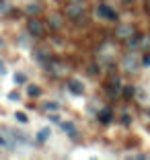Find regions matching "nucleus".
<instances>
[{"mask_svg":"<svg viewBox=\"0 0 150 160\" xmlns=\"http://www.w3.org/2000/svg\"><path fill=\"white\" fill-rule=\"evenodd\" d=\"M2 47H4V39L0 37V49H2Z\"/></svg>","mask_w":150,"mask_h":160,"instance_id":"nucleus-31","label":"nucleus"},{"mask_svg":"<svg viewBox=\"0 0 150 160\" xmlns=\"http://www.w3.org/2000/svg\"><path fill=\"white\" fill-rule=\"evenodd\" d=\"M136 0H122V4H126V6H130V4H134Z\"/></svg>","mask_w":150,"mask_h":160,"instance_id":"nucleus-28","label":"nucleus"},{"mask_svg":"<svg viewBox=\"0 0 150 160\" xmlns=\"http://www.w3.org/2000/svg\"><path fill=\"white\" fill-rule=\"evenodd\" d=\"M14 119H17V121L19 123H29V117H27V113H23V111H19V113H14Z\"/></svg>","mask_w":150,"mask_h":160,"instance_id":"nucleus-20","label":"nucleus"},{"mask_svg":"<svg viewBox=\"0 0 150 160\" xmlns=\"http://www.w3.org/2000/svg\"><path fill=\"white\" fill-rule=\"evenodd\" d=\"M89 74H91V76L101 74V66H97V64H91V66H89Z\"/></svg>","mask_w":150,"mask_h":160,"instance_id":"nucleus-21","label":"nucleus"},{"mask_svg":"<svg viewBox=\"0 0 150 160\" xmlns=\"http://www.w3.org/2000/svg\"><path fill=\"white\" fill-rule=\"evenodd\" d=\"M97 121L103 123V125L111 123V121H113V109H111V107H103V109L97 113Z\"/></svg>","mask_w":150,"mask_h":160,"instance_id":"nucleus-13","label":"nucleus"},{"mask_svg":"<svg viewBox=\"0 0 150 160\" xmlns=\"http://www.w3.org/2000/svg\"><path fill=\"white\" fill-rule=\"evenodd\" d=\"M146 10L150 12V0H146Z\"/></svg>","mask_w":150,"mask_h":160,"instance_id":"nucleus-30","label":"nucleus"},{"mask_svg":"<svg viewBox=\"0 0 150 160\" xmlns=\"http://www.w3.org/2000/svg\"><path fill=\"white\" fill-rule=\"evenodd\" d=\"M105 88H107V92L111 94V97H117V94L122 92L123 84H122V80H119L117 76H113V78H109V82L105 84Z\"/></svg>","mask_w":150,"mask_h":160,"instance_id":"nucleus-9","label":"nucleus"},{"mask_svg":"<svg viewBox=\"0 0 150 160\" xmlns=\"http://www.w3.org/2000/svg\"><path fill=\"white\" fill-rule=\"evenodd\" d=\"M27 94H29V97H41V86L27 84Z\"/></svg>","mask_w":150,"mask_h":160,"instance_id":"nucleus-18","label":"nucleus"},{"mask_svg":"<svg viewBox=\"0 0 150 160\" xmlns=\"http://www.w3.org/2000/svg\"><path fill=\"white\" fill-rule=\"evenodd\" d=\"M49 119H52L54 123H60V115H49Z\"/></svg>","mask_w":150,"mask_h":160,"instance_id":"nucleus-27","label":"nucleus"},{"mask_svg":"<svg viewBox=\"0 0 150 160\" xmlns=\"http://www.w3.org/2000/svg\"><path fill=\"white\" fill-rule=\"evenodd\" d=\"M97 56H99V64H113V58H115V52H113V47H111V43H103V45L99 47V52H97Z\"/></svg>","mask_w":150,"mask_h":160,"instance_id":"nucleus-7","label":"nucleus"},{"mask_svg":"<svg viewBox=\"0 0 150 160\" xmlns=\"http://www.w3.org/2000/svg\"><path fill=\"white\" fill-rule=\"evenodd\" d=\"M23 12L27 14V17H37V14H41L43 12V4L41 2H27V6L23 8Z\"/></svg>","mask_w":150,"mask_h":160,"instance_id":"nucleus-12","label":"nucleus"},{"mask_svg":"<svg viewBox=\"0 0 150 160\" xmlns=\"http://www.w3.org/2000/svg\"><path fill=\"white\" fill-rule=\"evenodd\" d=\"M60 127H62V132H64L66 136H70L72 140L78 138V129H76V125L72 121H60Z\"/></svg>","mask_w":150,"mask_h":160,"instance_id":"nucleus-14","label":"nucleus"},{"mask_svg":"<svg viewBox=\"0 0 150 160\" xmlns=\"http://www.w3.org/2000/svg\"><path fill=\"white\" fill-rule=\"evenodd\" d=\"M6 74V66H4V62H0V76H4Z\"/></svg>","mask_w":150,"mask_h":160,"instance_id":"nucleus-26","label":"nucleus"},{"mask_svg":"<svg viewBox=\"0 0 150 160\" xmlns=\"http://www.w3.org/2000/svg\"><path fill=\"white\" fill-rule=\"evenodd\" d=\"M122 123H123L126 127H130V125H132V115H130V113H123V115H122Z\"/></svg>","mask_w":150,"mask_h":160,"instance_id":"nucleus-24","label":"nucleus"},{"mask_svg":"<svg viewBox=\"0 0 150 160\" xmlns=\"http://www.w3.org/2000/svg\"><path fill=\"white\" fill-rule=\"evenodd\" d=\"M27 33L31 35V37H35V39H43L47 35V25L41 23L37 17H29V21H27Z\"/></svg>","mask_w":150,"mask_h":160,"instance_id":"nucleus-3","label":"nucleus"},{"mask_svg":"<svg viewBox=\"0 0 150 160\" xmlns=\"http://www.w3.org/2000/svg\"><path fill=\"white\" fill-rule=\"evenodd\" d=\"M68 2H82V0H68Z\"/></svg>","mask_w":150,"mask_h":160,"instance_id":"nucleus-32","label":"nucleus"},{"mask_svg":"<svg viewBox=\"0 0 150 160\" xmlns=\"http://www.w3.org/2000/svg\"><path fill=\"white\" fill-rule=\"evenodd\" d=\"M66 88L70 90L74 97H80V94L85 92V84L80 82V80H76V78H70L68 82H66Z\"/></svg>","mask_w":150,"mask_h":160,"instance_id":"nucleus-11","label":"nucleus"},{"mask_svg":"<svg viewBox=\"0 0 150 160\" xmlns=\"http://www.w3.org/2000/svg\"><path fill=\"white\" fill-rule=\"evenodd\" d=\"M122 97H123V101H132L134 97H136V86H134V84H123Z\"/></svg>","mask_w":150,"mask_h":160,"instance_id":"nucleus-15","label":"nucleus"},{"mask_svg":"<svg viewBox=\"0 0 150 160\" xmlns=\"http://www.w3.org/2000/svg\"><path fill=\"white\" fill-rule=\"evenodd\" d=\"M148 115H150V107H148Z\"/></svg>","mask_w":150,"mask_h":160,"instance_id":"nucleus-33","label":"nucleus"},{"mask_svg":"<svg viewBox=\"0 0 150 160\" xmlns=\"http://www.w3.org/2000/svg\"><path fill=\"white\" fill-rule=\"evenodd\" d=\"M45 70L49 72L54 78H64V76L68 74V70H70V68H68V64H66L64 60H60V58H52V60L47 62Z\"/></svg>","mask_w":150,"mask_h":160,"instance_id":"nucleus-4","label":"nucleus"},{"mask_svg":"<svg viewBox=\"0 0 150 160\" xmlns=\"http://www.w3.org/2000/svg\"><path fill=\"white\" fill-rule=\"evenodd\" d=\"M47 27L52 29V31H60V29L64 27V17H62L60 12H52L47 17Z\"/></svg>","mask_w":150,"mask_h":160,"instance_id":"nucleus-10","label":"nucleus"},{"mask_svg":"<svg viewBox=\"0 0 150 160\" xmlns=\"http://www.w3.org/2000/svg\"><path fill=\"white\" fill-rule=\"evenodd\" d=\"M8 101H21V94L17 90H10L8 92Z\"/></svg>","mask_w":150,"mask_h":160,"instance_id":"nucleus-25","label":"nucleus"},{"mask_svg":"<svg viewBox=\"0 0 150 160\" xmlns=\"http://www.w3.org/2000/svg\"><path fill=\"white\" fill-rule=\"evenodd\" d=\"M43 109L54 113V111H58V109H60V105H58V103H45V105H43Z\"/></svg>","mask_w":150,"mask_h":160,"instance_id":"nucleus-22","label":"nucleus"},{"mask_svg":"<svg viewBox=\"0 0 150 160\" xmlns=\"http://www.w3.org/2000/svg\"><path fill=\"white\" fill-rule=\"evenodd\" d=\"M86 12V2L82 0V2H68L64 8V17L68 21H72V23H78L82 17H85Z\"/></svg>","mask_w":150,"mask_h":160,"instance_id":"nucleus-2","label":"nucleus"},{"mask_svg":"<svg viewBox=\"0 0 150 160\" xmlns=\"http://www.w3.org/2000/svg\"><path fill=\"white\" fill-rule=\"evenodd\" d=\"M49 136H52V129H49V127H41L37 132V142L39 144H45V142L49 140Z\"/></svg>","mask_w":150,"mask_h":160,"instance_id":"nucleus-17","label":"nucleus"},{"mask_svg":"<svg viewBox=\"0 0 150 160\" xmlns=\"http://www.w3.org/2000/svg\"><path fill=\"white\" fill-rule=\"evenodd\" d=\"M140 52H150V35L140 33V45H138Z\"/></svg>","mask_w":150,"mask_h":160,"instance_id":"nucleus-16","label":"nucleus"},{"mask_svg":"<svg viewBox=\"0 0 150 160\" xmlns=\"http://www.w3.org/2000/svg\"><path fill=\"white\" fill-rule=\"evenodd\" d=\"M13 80H14V84H17V86H19V84H27V74H25V72H14Z\"/></svg>","mask_w":150,"mask_h":160,"instance_id":"nucleus-19","label":"nucleus"},{"mask_svg":"<svg viewBox=\"0 0 150 160\" xmlns=\"http://www.w3.org/2000/svg\"><path fill=\"white\" fill-rule=\"evenodd\" d=\"M138 31H136V27L132 23H123V25H117V29H115V39H119V41H127L130 37H134Z\"/></svg>","mask_w":150,"mask_h":160,"instance_id":"nucleus-6","label":"nucleus"},{"mask_svg":"<svg viewBox=\"0 0 150 160\" xmlns=\"http://www.w3.org/2000/svg\"><path fill=\"white\" fill-rule=\"evenodd\" d=\"M0 12H6V2H0Z\"/></svg>","mask_w":150,"mask_h":160,"instance_id":"nucleus-29","label":"nucleus"},{"mask_svg":"<svg viewBox=\"0 0 150 160\" xmlns=\"http://www.w3.org/2000/svg\"><path fill=\"white\" fill-rule=\"evenodd\" d=\"M142 68H150V52H146L142 56Z\"/></svg>","mask_w":150,"mask_h":160,"instance_id":"nucleus-23","label":"nucleus"},{"mask_svg":"<svg viewBox=\"0 0 150 160\" xmlns=\"http://www.w3.org/2000/svg\"><path fill=\"white\" fill-rule=\"evenodd\" d=\"M95 14H97L99 19H103V21H111V23H115V21H117V12H115V10H113L109 4H105V2H99V4H97Z\"/></svg>","mask_w":150,"mask_h":160,"instance_id":"nucleus-5","label":"nucleus"},{"mask_svg":"<svg viewBox=\"0 0 150 160\" xmlns=\"http://www.w3.org/2000/svg\"><path fill=\"white\" fill-rule=\"evenodd\" d=\"M31 56H33V60L37 62V64H41L43 68L47 66V62L52 60V53H49V49H47V47H35Z\"/></svg>","mask_w":150,"mask_h":160,"instance_id":"nucleus-8","label":"nucleus"},{"mask_svg":"<svg viewBox=\"0 0 150 160\" xmlns=\"http://www.w3.org/2000/svg\"><path fill=\"white\" fill-rule=\"evenodd\" d=\"M122 68L126 72H130V74L140 70L142 68V58H140V53H138V49H127V53L122 60Z\"/></svg>","mask_w":150,"mask_h":160,"instance_id":"nucleus-1","label":"nucleus"}]
</instances>
